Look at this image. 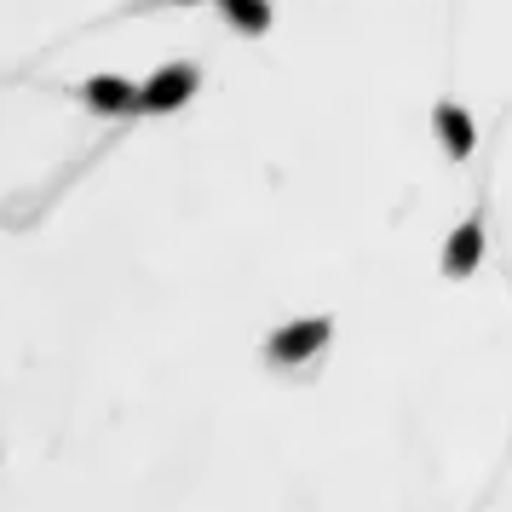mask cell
Masks as SVG:
<instances>
[{
  "mask_svg": "<svg viewBox=\"0 0 512 512\" xmlns=\"http://www.w3.org/2000/svg\"><path fill=\"white\" fill-rule=\"evenodd\" d=\"M173 6H196V0H173Z\"/></svg>",
  "mask_w": 512,
  "mask_h": 512,
  "instance_id": "7",
  "label": "cell"
},
{
  "mask_svg": "<svg viewBox=\"0 0 512 512\" xmlns=\"http://www.w3.org/2000/svg\"><path fill=\"white\" fill-rule=\"evenodd\" d=\"M196 87H202V70H196V64H162V70L139 87V110L144 116H167V110L190 104Z\"/></svg>",
  "mask_w": 512,
  "mask_h": 512,
  "instance_id": "2",
  "label": "cell"
},
{
  "mask_svg": "<svg viewBox=\"0 0 512 512\" xmlns=\"http://www.w3.org/2000/svg\"><path fill=\"white\" fill-rule=\"evenodd\" d=\"M478 259H484V213H466L461 225L449 231V242H443L438 271H443L449 282H455V277H472V271H478Z\"/></svg>",
  "mask_w": 512,
  "mask_h": 512,
  "instance_id": "3",
  "label": "cell"
},
{
  "mask_svg": "<svg viewBox=\"0 0 512 512\" xmlns=\"http://www.w3.org/2000/svg\"><path fill=\"white\" fill-rule=\"evenodd\" d=\"M432 133H438V144H443V156H449V162H466V156L478 150L472 116H466L455 98H438V104H432Z\"/></svg>",
  "mask_w": 512,
  "mask_h": 512,
  "instance_id": "4",
  "label": "cell"
},
{
  "mask_svg": "<svg viewBox=\"0 0 512 512\" xmlns=\"http://www.w3.org/2000/svg\"><path fill=\"white\" fill-rule=\"evenodd\" d=\"M81 98H87V110H98V116H133L139 110V87L121 81V75H93L81 87Z\"/></svg>",
  "mask_w": 512,
  "mask_h": 512,
  "instance_id": "5",
  "label": "cell"
},
{
  "mask_svg": "<svg viewBox=\"0 0 512 512\" xmlns=\"http://www.w3.org/2000/svg\"><path fill=\"white\" fill-rule=\"evenodd\" d=\"M225 12V24L242 29V35H265L271 29V0H213Z\"/></svg>",
  "mask_w": 512,
  "mask_h": 512,
  "instance_id": "6",
  "label": "cell"
},
{
  "mask_svg": "<svg viewBox=\"0 0 512 512\" xmlns=\"http://www.w3.org/2000/svg\"><path fill=\"white\" fill-rule=\"evenodd\" d=\"M328 334H334V323H328V317H300V323L277 328V334L265 340V363H277V369L311 363V357L328 346Z\"/></svg>",
  "mask_w": 512,
  "mask_h": 512,
  "instance_id": "1",
  "label": "cell"
}]
</instances>
